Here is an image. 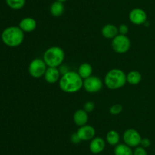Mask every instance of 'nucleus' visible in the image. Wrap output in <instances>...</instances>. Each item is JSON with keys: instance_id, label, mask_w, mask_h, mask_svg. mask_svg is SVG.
<instances>
[{"instance_id": "1", "label": "nucleus", "mask_w": 155, "mask_h": 155, "mask_svg": "<svg viewBox=\"0 0 155 155\" xmlns=\"http://www.w3.org/2000/svg\"><path fill=\"white\" fill-rule=\"evenodd\" d=\"M59 88L67 94H74L83 88V79L77 71H68L61 75L58 81Z\"/></svg>"}, {"instance_id": "2", "label": "nucleus", "mask_w": 155, "mask_h": 155, "mask_svg": "<svg viewBox=\"0 0 155 155\" xmlns=\"http://www.w3.org/2000/svg\"><path fill=\"white\" fill-rule=\"evenodd\" d=\"M127 83V74L120 68H112L104 76V84L110 90L120 89Z\"/></svg>"}, {"instance_id": "3", "label": "nucleus", "mask_w": 155, "mask_h": 155, "mask_svg": "<svg viewBox=\"0 0 155 155\" xmlns=\"http://www.w3.org/2000/svg\"><path fill=\"white\" fill-rule=\"evenodd\" d=\"M2 40L9 47L19 46L24 40V32L17 26L6 27L2 33Z\"/></svg>"}, {"instance_id": "4", "label": "nucleus", "mask_w": 155, "mask_h": 155, "mask_svg": "<svg viewBox=\"0 0 155 155\" xmlns=\"http://www.w3.org/2000/svg\"><path fill=\"white\" fill-rule=\"evenodd\" d=\"M65 53L63 49L58 46H50L44 52L42 59L48 67L58 68L63 63Z\"/></svg>"}, {"instance_id": "5", "label": "nucleus", "mask_w": 155, "mask_h": 155, "mask_svg": "<svg viewBox=\"0 0 155 155\" xmlns=\"http://www.w3.org/2000/svg\"><path fill=\"white\" fill-rule=\"evenodd\" d=\"M111 47L115 53L118 54H124L130 50L131 47V41L127 35L119 33L111 40Z\"/></svg>"}, {"instance_id": "6", "label": "nucleus", "mask_w": 155, "mask_h": 155, "mask_svg": "<svg viewBox=\"0 0 155 155\" xmlns=\"http://www.w3.org/2000/svg\"><path fill=\"white\" fill-rule=\"evenodd\" d=\"M48 66L44 60L40 58H36L33 59L29 64L28 71L29 74L33 78H40L45 74Z\"/></svg>"}, {"instance_id": "7", "label": "nucleus", "mask_w": 155, "mask_h": 155, "mask_svg": "<svg viewBox=\"0 0 155 155\" xmlns=\"http://www.w3.org/2000/svg\"><path fill=\"white\" fill-rule=\"evenodd\" d=\"M142 136L137 130L134 129H128L123 134L124 142L130 147H136L140 146Z\"/></svg>"}, {"instance_id": "8", "label": "nucleus", "mask_w": 155, "mask_h": 155, "mask_svg": "<svg viewBox=\"0 0 155 155\" xmlns=\"http://www.w3.org/2000/svg\"><path fill=\"white\" fill-rule=\"evenodd\" d=\"M103 82L100 78L92 75L83 80V87L85 91L90 94L98 93L102 89Z\"/></svg>"}, {"instance_id": "9", "label": "nucleus", "mask_w": 155, "mask_h": 155, "mask_svg": "<svg viewBox=\"0 0 155 155\" xmlns=\"http://www.w3.org/2000/svg\"><path fill=\"white\" fill-rule=\"evenodd\" d=\"M129 19L135 25H142L147 22V14L142 9L135 8L130 11Z\"/></svg>"}, {"instance_id": "10", "label": "nucleus", "mask_w": 155, "mask_h": 155, "mask_svg": "<svg viewBox=\"0 0 155 155\" xmlns=\"http://www.w3.org/2000/svg\"><path fill=\"white\" fill-rule=\"evenodd\" d=\"M77 133L78 134L82 141H91L92 138L95 137V129L93 126L86 124L85 126L79 127Z\"/></svg>"}, {"instance_id": "11", "label": "nucleus", "mask_w": 155, "mask_h": 155, "mask_svg": "<svg viewBox=\"0 0 155 155\" xmlns=\"http://www.w3.org/2000/svg\"><path fill=\"white\" fill-rule=\"evenodd\" d=\"M43 77L47 83L54 84L59 81L61 75V71L58 68L48 67Z\"/></svg>"}, {"instance_id": "12", "label": "nucleus", "mask_w": 155, "mask_h": 155, "mask_svg": "<svg viewBox=\"0 0 155 155\" xmlns=\"http://www.w3.org/2000/svg\"><path fill=\"white\" fill-rule=\"evenodd\" d=\"M105 141L101 137H96L92 138L89 144V150L94 154H98L101 153L105 148Z\"/></svg>"}, {"instance_id": "13", "label": "nucleus", "mask_w": 155, "mask_h": 155, "mask_svg": "<svg viewBox=\"0 0 155 155\" xmlns=\"http://www.w3.org/2000/svg\"><path fill=\"white\" fill-rule=\"evenodd\" d=\"M36 26H37V23L34 18L31 17H26L20 21L18 27L24 33H30L36 30Z\"/></svg>"}, {"instance_id": "14", "label": "nucleus", "mask_w": 155, "mask_h": 155, "mask_svg": "<svg viewBox=\"0 0 155 155\" xmlns=\"http://www.w3.org/2000/svg\"><path fill=\"white\" fill-rule=\"evenodd\" d=\"M73 119L75 125H77L79 127L85 126L87 124L88 120H89V113L83 109H77L74 113Z\"/></svg>"}, {"instance_id": "15", "label": "nucleus", "mask_w": 155, "mask_h": 155, "mask_svg": "<svg viewBox=\"0 0 155 155\" xmlns=\"http://www.w3.org/2000/svg\"><path fill=\"white\" fill-rule=\"evenodd\" d=\"M101 32V35L106 39L113 40L115 36L119 34L118 27L112 24H107L103 26Z\"/></svg>"}, {"instance_id": "16", "label": "nucleus", "mask_w": 155, "mask_h": 155, "mask_svg": "<svg viewBox=\"0 0 155 155\" xmlns=\"http://www.w3.org/2000/svg\"><path fill=\"white\" fill-rule=\"evenodd\" d=\"M92 71H93V68L91 64L88 62H83L79 66L77 73L84 80L92 75Z\"/></svg>"}, {"instance_id": "17", "label": "nucleus", "mask_w": 155, "mask_h": 155, "mask_svg": "<svg viewBox=\"0 0 155 155\" xmlns=\"http://www.w3.org/2000/svg\"><path fill=\"white\" fill-rule=\"evenodd\" d=\"M64 12V5L61 2L56 1L54 2L50 6V13L53 17H60Z\"/></svg>"}, {"instance_id": "18", "label": "nucleus", "mask_w": 155, "mask_h": 155, "mask_svg": "<svg viewBox=\"0 0 155 155\" xmlns=\"http://www.w3.org/2000/svg\"><path fill=\"white\" fill-rule=\"evenodd\" d=\"M142 74L139 71L133 70L127 74V82L130 85H137L142 81Z\"/></svg>"}, {"instance_id": "19", "label": "nucleus", "mask_w": 155, "mask_h": 155, "mask_svg": "<svg viewBox=\"0 0 155 155\" xmlns=\"http://www.w3.org/2000/svg\"><path fill=\"white\" fill-rule=\"evenodd\" d=\"M106 141L110 146H116L120 144V135L116 130H110L106 134Z\"/></svg>"}, {"instance_id": "20", "label": "nucleus", "mask_w": 155, "mask_h": 155, "mask_svg": "<svg viewBox=\"0 0 155 155\" xmlns=\"http://www.w3.org/2000/svg\"><path fill=\"white\" fill-rule=\"evenodd\" d=\"M114 153V155H133V150L132 147L123 143L115 146Z\"/></svg>"}, {"instance_id": "21", "label": "nucleus", "mask_w": 155, "mask_h": 155, "mask_svg": "<svg viewBox=\"0 0 155 155\" xmlns=\"http://www.w3.org/2000/svg\"><path fill=\"white\" fill-rule=\"evenodd\" d=\"M6 4L9 8L14 10H19L24 7L26 0H5Z\"/></svg>"}, {"instance_id": "22", "label": "nucleus", "mask_w": 155, "mask_h": 155, "mask_svg": "<svg viewBox=\"0 0 155 155\" xmlns=\"http://www.w3.org/2000/svg\"><path fill=\"white\" fill-rule=\"evenodd\" d=\"M110 113L113 115H117L123 111V106L119 103H115L110 107Z\"/></svg>"}, {"instance_id": "23", "label": "nucleus", "mask_w": 155, "mask_h": 155, "mask_svg": "<svg viewBox=\"0 0 155 155\" xmlns=\"http://www.w3.org/2000/svg\"><path fill=\"white\" fill-rule=\"evenodd\" d=\"M95 103H94L93 101H90V100L86 101V103H84V105H83V109H84L86 112H87L88 113H89V112H92V111L95 109Z\"/></svg>"}, {"instance_id": "24", "label": "nucleus", "mask_w": 155, "mask_h": 155, "mask_svg": "<svg viewBox=\"0 0 155 155\" xmlns=\"http://www.w3.org/2000/svg\"><path fill=\"white\" fill-rule=\"evenodd\" d=\"M133 155H148L146 149L142 147V146H138L135 147V150H133Z\"/></svg>"}, {"instance_id": "25", "label": "nucleus", "mask_w": 155, "mask_h": 155, "mask_svg": "<svg viewBox=\"0 0 155 155\" xmlns=\"http://www.w3.org/2000/svg\"><path fill=\"white\" fill-rule=\"evenodd\" d=\"M118 30H119L120 34L127 35L129 32V27L126 24H122L118 27Z\"/></svg>"}, {"instance_id": "26", "label": "nucleus", "mask_w": 155, "mask_h": 155, "mask_svg": "<svg viewBox=\"0 0 155 155\" xmlns=\"http://www.w3.org/2000/svg\"><path fill=\"white\" fill-rule=\"evenodd\" d=\"M71 141L74 144H80L81 142V139L79 137L78 134L77 133V132L73 133L71 136Z\"/></svg>"}, {"instance_id": "27", "label": "nucleus", "mask_w": 155, "mask_h": 155, "mask_svg": "<svg viewBox=\"0 0 155 155\" xmlns=\"http://www.w3.org/2000/svg\"><path fill=\"white\" fill-rule=\"evenodd\" d=\"M151 140L148 138H142V140H141V142H140V146H142V147L144 148H148L151 146Z\"/></svg>"}, {"instance_id": "28", "label": "nucleus", "mask_w": 155, "mask_h": 155, "mask_svg": "<svg viewBox=\"0 0 155 155\" xmlns=\"http://www.w3.org/2000/svg\"><path fill=\"white\" fill-rule=\"evenodd\" d=\"M56 1H59V2H64L68 1V0H56Z\"/></svg>"}]
</instances>
